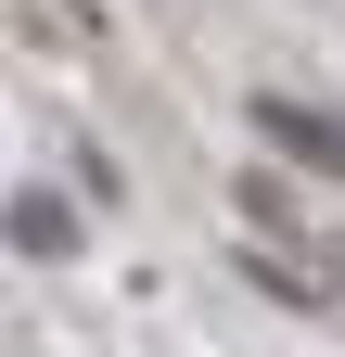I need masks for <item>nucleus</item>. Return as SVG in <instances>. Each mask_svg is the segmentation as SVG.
I'll use <instances>...</instances> for the list:
<instances>
[{
  "instance_id": "1",
  "label": "nucleus",
  "mask_w": 345,
  "mask_h": 357,
  "mask_svg": "<svg viewBox=\"0 0 345 357\" xmlns=\"http://www.w3.org/2000/svg\"><path fill=\"white\" fill-rule=\"evenodd\" d=\"M256 128H269V141H294V153H320V166H345V128L307 115V102H256Z\"/></svg>"
}]
</instances>
